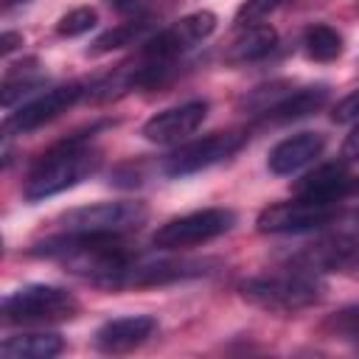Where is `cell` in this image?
Returning <instances> with one entry per match:
<instances>
[{"mask_svg": "<svg viewBox=\"0 0 359 359\" xmlns=\"http://www.w3.org/2000/svg\"><path fill=\"white\" fill-rule=\"evenodd\" d=\"M98 126L87 129V132H76L59 143H53L31 168V174L25 177L22 185V196L28 202H42L48 196H56L79 182H84L87 177H93L101 168V149L93 146V132Z\"/></svg>", "mask_w": 359, "mask_h": 359, "instance_id": "6da1fadb", "label": "cell"}, {"mask_svg": "<svg viewBox=\"0 0 359 359\" xmlns=\"http://www.w3.org/2000/svg\"><path fill=\"white\" fill-rule=\"evenodd\" d=\"M325 292L328 286L320 275L300 272V269L252 275L238 283V297L252 309H261L269 314H297L303 309L323 303Z\"/></svg>", "mask_w": 359, "mask_h": 359, "instance_id": "7a4b0ae2", "label": "cell"}, {"mask_svg": "<svg viewBox=\"0 0 359 359\" xmlns=\"http://www.w3.org/2000/svg\"><path fill=\"white\" fill-rule=\"evenodd\" d=\"M149 208L137 199H118V202H98L65 210L56 216L53 233H73V236H126L146 224Z\"/></svg>", "mask_w": 359, "mask_h": 359, "instance_id": "3957f363", "label": "cell"}, {"mask_svg": "<svg viewBox=\"0 0 359 359\" xmlns=\"http://www.w3.org/2000/svg\"><path fill=\"white\" fill-rule=\"evenodd\" d=\"M79 300L73 292L50 283H28L14 289L3 300V323L6 325H45V323H67L79 314Z\"/></svg>", "mask_w": 359, "mask_h": 359, "instance_id": "277c9868", "label": "cell"}, {"mask_svg": "<svg viewBox=\"0 0 359 359\" xmlns=\"http://www.w3.org/2000/svg\"><path fill=\"white\" fill-rule=\"evenodd\" d=\"M233 224H236V210L202 208V210H191V213H182L160 224L151 236V244L160 250H188V247H199L205 241L224 236L227 230H233Z\"/></svg>", "mask_w": 359, "mask_h": 359, "instance_id": "5b68a950", "label": "cell"}, {"mask_svg": "<svg viewBox=\"0 0 359 359\" xmlns=\"http://www.w3.org/2000/svg\"><path fill=\"white\" fill-rule=\"evenodd\" d=\"M216 22H219L216 14L208 11V8L191 11V14H185L182 20H177L174 25H168L165 31L154 34L151 39H143V48H140L137 56L146 59V62H151V65H160V67L171 70L174 62H177L185 50H191L194 45L205 42V39L216 31Z\"/></svg>", "mask_w": 359, "mask_h": 359, "instance_id": "8992f818", "label": "cell"}, {"mask_svg": "<svg viewBox=\"0 0 359 359\" xmlns=\"http://www.w3.org/2000/svg\"><path fill=\"white\" fill-rule=\"evenodd\" d=\"M342 216V202H317L294 196L292 202H275L255 219L261 233H309L334 224Z\"/></svg>", "mask_w": 359, "mask_h": 359, "instance_id": "52a82bcc", "label": "cell"}, {"mask_svg": "<svg viewBox=\"0 0 359 359\" xmlns=\"http://www.w3.org/2000/svg\"><path fill=\"white\" fill-rule=\"evenodd\" d=\"M244 140H247V135L244 132H236V129L210 132L208 137H199V140H191V143L174 149L163 160V171L168 177H188V174L205 171V168H210L216 163L230 160L244 146Z\"/></svg>", "mask_w": 359, "mask_h": 359, "instance_id": "ba28073f", "label": "cell"}, {"mask_svg": "<svg viewBox=\"0 0 359 359\" xmlns=\"http://www.w3.org/2000/svg\"><path fill=\"white\" fill-rule=\"evenodd\" d=\"M216 266H219L216 258H165V261H140V258H135L121 272L112 292L168 286V283H177V280H191V278L210 275Z\"/></svg>", "mask_w": 359, "mask_h": 359, "instance_id": "9c48e42d", "label": "cell"}, {"mask_svg": "<svg viewBox=\"0 0 359 359\" xmlns=\"http://www.w3.org/2000/svg\"><path fill=\"white\" fill-rule=\"evenodd\" d=\"M81 95H90V87L81 84V81H70V84H62V87H53L36 98H31L28 104H22L17 112L6 115L3 121V135L11 137V135H25V132H34L50 121H56L62 112H67Z\"/></svg>", "mask_w": 359, "mask_h": 359, "instance_id": "30bf717a", "label": "cell"}, {"mask_svg": "<svg viewBox=\"0 0 359 359\" xmlns=\"http://www.w3.org/2000/svg\"><path fill=\"white\" fill-rule=\"evenodd\" d=\"M208 118V101L205 98H194V101H185V104H177V107H168L163 112H154L140 135L149 140V143H157V146H171V143H180L182 137L194 135L202 121Z\"/></svg>", "mask_w": 359, "mask_h": 359, "instance_id": "8fae6325", "label": "cell"}, {"mask_svg": "<svg viewBox=\"0 0 359 359\" xmlns=\"http://www.w3.org/2000/svg\"><path fill=\"white\" fill-rule=\"evenodd\" d=\"M359 252V238L351 233H337L328 238H320L314 244H306L303 250L289 255V269H300V272H328V269H339L348 266Z\"/></svg>", "mask_w": 359, "mask_h": 359, "instance_id": "7c38bea8", "label": "cell"}, {"mask_svg": "<svg viewBox=\"0 0 359 359\" xmlns=\"http://www.w3.org/2000/svg\"><path fill=\"white\" fill-rule=\"evenodd\" d=\"M154 331H157V320H154L151 314L115 317V320H107V323L95 331L93 345H95V351H101V353L118 356V353H129V351L140 348Z\"/></svg>", "mask_w": 359, "mask_h": 359, "instance_id": "4fadbf2b", "label": "cell"}, {"mask_svg": "<svg viewBox=\"0 0 359 359\" xmlns=\"http://www.w3.org/2000/svg\"><path fill=\"white\" fill-rule=\"evenodd\" d=\"M294 196L317 199V202H342L345 196L359 191V177L348 174L345 163H325L314 171L303 174L294 182Z\"/></svg>", "mask_w": 359, "mask_h": 359, "instance_id": "5bb4252c", "label": "cell"}, {"mask_svg": "<svg viewBox=\"0 0 359 359\" xmlns=\"http://www.w3.org/2000/svg\"><path fill=\"white\" fill-rule=\"evenodd\" d=\"M325 149V135L323 132H297L283 137L280 143H275L266 154V168L278 177H289L300 168H306L309 163H314Z\"/></svg>", "mask_w": 359, "mask_h": 359, "instance_id": "9a60e30c", "label": "cell"}, {"mask_svg": "<svg viewBox=\"0 0 359 359\" xmlns=\"http://www.w3.org/2000/svg\"><path fill=\"white\" fill-rule=\"evenodd\" d=\"M328 101V84H306V87H294L283 101H278L272 109H266L261 115V123H289L297 118H306L311 112H317L323 104Z\"/></svg>", "mask_w": 359, "mask_h": 359, "instance_id": "2e32d148", "label": "cell"}, {"mask_svg": "<svg viewBox=\"0 0 359 359\" xmlns=\"http://www.w3.org/2000/svg\"><path fill=\"white\" fill-rule=\"evenodd\" d=\"M278 45V31L269 22H252L247 25L224 50V62L227 65H247V62H258L266 53H272Z\"/></svg>", "mask_w": 359, "mask_h": 359, "instance_id": "e0dca14e", "label": "cell"}, {"mask_svg": "<svg viewBox=\"0 0 359 359\" xmlns=\"http://www.w3.org/2000/svg\"><path fill=\"white\" fill-rule=\"evenodd\" d=\"M65 351V339L59 334H17L6 337L0 353L6 359H53Z\"/></svg>", "mask_w": 359, "mask_h": 359, "instance_id": "ac0fdd59", "label": "cell"}, {"mask_svg": "<svg viewBox=\"0 0 359 359\" xmlns=\"http://www.w3.org/2000/svg\"><path fill=\"white\" fill-rule=\"evenodd\" d=\"M151 31V20H126L109 31H104L101 36H95L87 48V56H104L109 50H118V48H126V45H135L140 39H146V34Z\"/></svg>", "mask_w": 359, "mask_h": 359, "instance_id": "d6986e66", "label": "cell"}, {"mask_svg": "<svg viewBox=\"0 0 359 359\" xmlns=\"http://www.w3.org/2000/svg\"><path fill=\"white\" fill-rule=\"evenodd\" d=\"M303 48H306V56L314 62H334L342 56L345 39L337 28H331L325 22H311L303 31Z\"/></svg>", "mask_w": 359, "mask_h": 359, "instance_id": "ffe728a7", "label": "cell"}, {"mask_svg": "<svg viewBox=\"0 0 359 359\" xmlns=\"http://www.w3.org/2000/svg\"><path fill=\"white\" fill-rule=\"evenodd\" d=\"M320 331H323L325 337H331V339L359 345V303L342 306V309H337L334 314H328V317L323 320Z\"/></svg>", "mask_w": 359, "mask_h": 359, "instance_id": "44dd1931", "label": "cell"}, {"mask_svg": "<svg viewBox=\"0 0 359 359\" xmlns=\"http://www.w3.org/2000/svg\"><path fill=\"white\" fill-rule=\"evenodd\" d=\"M95 22H98V11L93 6H79V8H73V11L59 17L56 34L59 36H81L90 28H95Z\"/></svg>", "mask_w": 359, "mask_h": 359, "instance_id": "7402d4cb", "label": "cell"}, {"mask_svg": "<svg viewBox=\"0 0 359 359\" xmlns=\"http://www.w3.org/2000/svg\"><path fill=\"white\" fill-rule=\"evenodd\" d=\"M283 0H244L238 8H236V17L233 22L236 25H247V22H258L261 17H266L272 8H278Z\"/></svg>", "mask_w": 359, "mask_h": 359, "instance_id": "603a6c76", "label": "cell"}, {"mask_svg": "<svg viewBox=\"0 0 359 359\" xmlns=\"http://www.w3.org/2000/svg\"><path fill=\"white\" fill-rule=\"evenodd\" d=\"M109 6L126 20H151L157 11V0H109Z\"/></svg>", "mask_w": 359, "mask_h": 359, "instance_id": "cb8c5ba5", "label": "cell"}, {"mask_svg": "<svg viewBox=\"0 0 359 359\" xmlns=\"http://www.w3.org/2000/svg\"><path fill=\"white\" fill-rule=\"evenodd\" d=\"M331 118L337 121V123H348V121H356L359 118V90H353V93H348L337 107H334V112H331Z\"/></svg>", "mask_w": 359, "mask_h": 359, "instance_id": "d4e9b609", "label": "cell"}, {"mask_svg": "<svg viewBox=\"0 0 359 359\" xmlns=\"http://www.w3.org/2000/svg\"><path fill=\"white\" fill-rule=\"evenodd\" d=\"M342 157L345 160H359V123L351 129V135L342 143Z\"/></svg>", "mask_w": 359, "mask_h": 359, "instance_id": "484cf974", "label": "cell"}, {"mask_svg": "<svg viewBox=\"0 0 359 359\" xmlns=\"http://www.w3.org/2000/svg\"><path fill=\"white\" fill-rule=\"evenodd\" d=\"M20 45H22V36L14 34V31H6V34L0 36V50H3V53H11V50L20 48Z\"/></svg>", "mask_w": 359, "mask_h": 359, "instance_id": "4316f807", "label": "cell"}, {"mask_svg": "<svg viewBox=\"0 0 359 359\" xmlns=\"http://www.w3.org/2000/svg\"><path fill=\"white\" fill-rule=\"evenodd\" d=\"M348 266H353V272H356V275H359V258H356V261H351V264H348Z\"/></svg>", "mask_w": 359, "mask_h": 359, "instance_id": "83f0119b", "label": "cell"}, {"mask_svg": "<svg viewBox=\"0 0 359 359\" xmlns=\"http://www.w3.org/2000/svg\"><path fill=\"white\" fill-rule=\"evenodd\" d=\"M353 224H356V227H359V210H356V213H353Z\"/></svg>", "mask_w": 359, "mask_h": 359, "instance_id": "f1b7e54d", "label": "cell"}, {"mask_svg": "<svg viewBox=\"0 0 359 359\" xmlns=\"http://www.w3.org/2000/svg\"><path fill=\"white\" fill-rule=\"evenodd\" d=\"M356 8H359V0H356Z\"/></svg>", "mask_w": 359, "mask_h": 359, "instance_id": "f546056e", "label": "cell"}]
</instances>
